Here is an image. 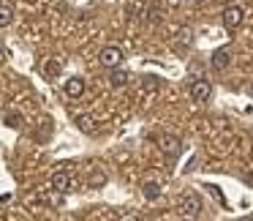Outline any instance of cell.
I'll return each instance as SVG.
<instances>
[{
    "label": "cell",
    "mask_w": 253,
    "mask_h": 221,
    "mask_svg": "<svg viewBox=\"0 0 253 221\" xmlns=\"http://www.w3.org/2000/svg\"><path fill=\"white\" fill-rule=\"evenodd\" d=\"M180 213L188 216V219L199 216V213H202V197H199V194H193V191L182 194V197H180Z\"/></svg>",
    "instance_id": "1"
},
{
    "label": "cell",
    "mask_w": 253,
    "mask_h": 221,
    "mask_svg": "<svg viewBox=\"0 0 253 221\" xmlns=\"http://www.w3.org/2000/svg\"><path fill=\"white\" fill-rule=\"evenodd\" d=\"M123 57H126V55H123L120 47L109 44V47H104V50H101L98 60H101V66H104V68H109V71H112V68H117L123 63Z\"/></svg>",
    "instance_id": "2"
},
{
    "label": "cell",
    "mask_w": 253,
    "mask_h": 221,
    "mask_svg": "<svg viewBox=\"0 0 253 221\" xmlns=\"http://www.w3.org/2000/svg\"><path fill=\"white\" fill-rule=\"evenodd\" d=\"M158 148L164 150V156H169V159H177V156L182 153V139L174 137V134H164V137L158 139Z\"/></svg>",
    "instance_id": "3"
},
{
    "label": "cell",
    "mask_w": 253,
    "mask_h": 221,
    "mask_svg": "<svg viewBox=\"0 0 253 221\" xmlns=\"http://www.w3.org/2000/svg\"><path fill=\"white\" fill-rule=\"evenodd\" d=\"M188 93H191L193 101L204 104V101H210V96H212V85H210V79H193Z\"/></svg>",
    "instance_id": "4"
},
{
    "label": "cell",
    "mask_w": 253,
    "mask_h": 221,
    "mask_svg": "<svg viewBox=\"0 0 253 221\" xmlns=\"http://www.w3.org/2000/svg\"><path fill=\"white\" fill-rule=\"evenodd\" d=\"M242 19H245V11H242L240 6H226L223 8V25L229 30H237L242 25Z\"/></svg>",
    "instance_id": "5"
},
{
    "label": "cell",
    "mask_w": 253,
    "mask_h": 221,
    "mask_svg": "<svg viewBox=\"0 0 253 221\" xmlns=\"http://www.w3.org/2000/svg\"><path fill=\"white\" fill-rule=\"evenodd\" d=\"M71 186H74V180H71V175H68L66 169H57L55 175H52V188H55L57 194H68Z\"/></svg>",
    "instance_id": "6"
},
{
    "label": "cell",
    "mask_w": 253,
    "mask_h": 221,
    "mask_svg": "<svg viewBox=\"0 0 253 221\" xmlns=\"http://www.w3.org/2000/svg\"><path fill=\"white\" fill-rule=\"evenodd\" d=\"M210 63H212L215 71H223V68L231 63V52L226 50V47H223V50H215L212 52V60H210Z\"/></svg>",
    "instance_id": "7"
},
{
    "label": "cell",
    "mask_w": 253,
    "mask_h": 221,
    "mask_svg": "<svg viewBox=\"0 0 253 221\" xmlns=\"http://www.w3.org/2000/svg\"><path fill=\"white\" fill-rule=\"evenodd\" d=\"M82 93H84V79L82 77L66 79V96H68V99H79Z\"/></svg>",
    "instance_id": "8"
},
{
    "label": "cell",
    "mask_w": 253,
    "mask_h": 221,
    "mask_svg": "<svg viewBox=\"0 0 253 221\" xmlns=\"http://www.w3.org/2000/svg\"><path fill=\"white\" fill-rule=\"evenodd\" d=\"M128 79H131V77H128V71H120V66L112 68V77H109V85H112V88H126Z\"/></svg>",
    "instance_id": "9"
},
{
    "label": "cell",
    "mask_w": 253,
    "mask_h": 221,
    "mask_svg": "<svg viewBox=\"0 0 253 221\" xmlns=\"http://www.w3.org/2000/svg\"><path fill=\"white\" fill-rule=\"evenodd\" d=\"M142 194H144V199H147V202H155V199L161 197V186H158V183H144Z\"/></svg>",
    "instance_id": "10"
},
{
    "label": "cell",
    "mask_w": 253,
    "mask_h": 221,
    "mask_svg": "<svg viewBox=\"0 0 253 221\" xmlns=\"http://www.w3.org/2000/svg\"><path fill=\"white\" fill-rule=\"evenodd\" d=\"M14 22V11L8 6H0V28H8Z\"/></svg>",
    "instance_id": "11"
},
{
    "label": "cell",
    "mask_w": 253,
    "mask_h": 221,
    "mask_svg": "<svg viewBox=\"0 0 253 221\" xmlns=\"http://www.w3.org/2000/svg\"><path fill=\"white\" fill-rule=\"evenodd\" d=\"M77 128H79V131H87V134H93V120H90L87 115H79V117H77Z\"/></svg>",
    "instance_id": "12"
},
{
    "label": "cell",
    "mask_w": 253,
    "mask_h": 221,
    "mask_svg": "<svg viewBox=\"0 0 253 221\" xmlns=\"http://www.w3.org/2000/svg\"><path fill=\"white\" fill-rule=\"evenodd\" d=\"M22 115H6V126L8 128H22Z\"/></svg>",
    "instance_id": "13"
},
{
    "label": "cell",
    "mask_w": 253,
    "mask_h": 221,
    "mask_svg": "<svg viewBox=\"0 0 253 221\" xmlns=\"http://www.w3.org/2000/svg\"><path fill=\"white\" fill-rule=\"evenodd\" d=\"M177 36H180V39H177V44H182V47H188V44H191V30H188V28H182Z\"/></svg>",
    "instance_id": "14"
},
{
    "label": "cell",
    "mask_w": 253,
    "mask_h": 221,
    "mask_svg": "<svg viewBox=\"0 0 253 221\" xmlns=\"http://www.w3.org/2000/svg\"><path fill=\"white\" fill-rule=\"evenodd\" d=\"M147 22H161V8H155V6L147 8Z\"/></svg>",
    "instance_id": "15"
},
{
    "label": "cell",
    "mask_w": 253,
    "mask_h": 221,
    "mask_svg": "<svg viewBox=\"0 0 253 221\" xmlns=\"http://www.w3.org/2000/svg\"><path fill=\"white\" fill-rule=\"evenodd\" d=\"M46 74H49V77H57V74H60V63L49 60V63H46Z\"/></svg>",
    "instance_id": "16"
},
{
    "label": "cell",
    "mask_w": 253,
    "mask_h": 221,
    "mask_svg": "<svg viewBox=\"0 0 253 221\" xmlns=\"http://www.w3.org/2000/svg\"><path fill=\"white\" fill-rule=\"evenodd\" d=\"M158 88H161V82H158L155 77H147V79H144V90H158Z\"/></svg>",
    "instance_id": "17"
},
{
    "label": "cell",
    "mask_w": 253,
    "mask_h": 221,
    "mask_svg": "<svg viewBox=\"0 0 253 221\" xmlns=\"http://www.w3.org/2000/svg\"><path fill=\"white\" fill-rule=\"evenodd\" d=\"M3 57H6V47L0 44V60H3Z\"/></svg>",
    "instance_id": "18"
},
{
    "label": "cell",
    "mask_w": 253,
    "mask_h": 221,
    "mask_svg": "<svg viewBox=\"0 0 253 221\" xmlns=\"http://www.w3.org/2000/svg\"><path fill=\"white\" fill-rule=\"evenodd\" d=\"M248 93H251V96H253V82H251V88H248Z\"/></svg>",
    "instance_id": "19"
},
{
    "label": "cell",
    "mask_w": 253,
    "mask_h": 221,
    "mask_svg": "<svg viewBox=\"0 0 253 221\" xmlns=\"http://www.w3.org/2000/svg\"><path fill=\"white\" fill-rule=\"evenodd\" d=\"M191 3H204V0H191Z\"/></svg>",
    "instance_id": "20"
}]
</instances>
